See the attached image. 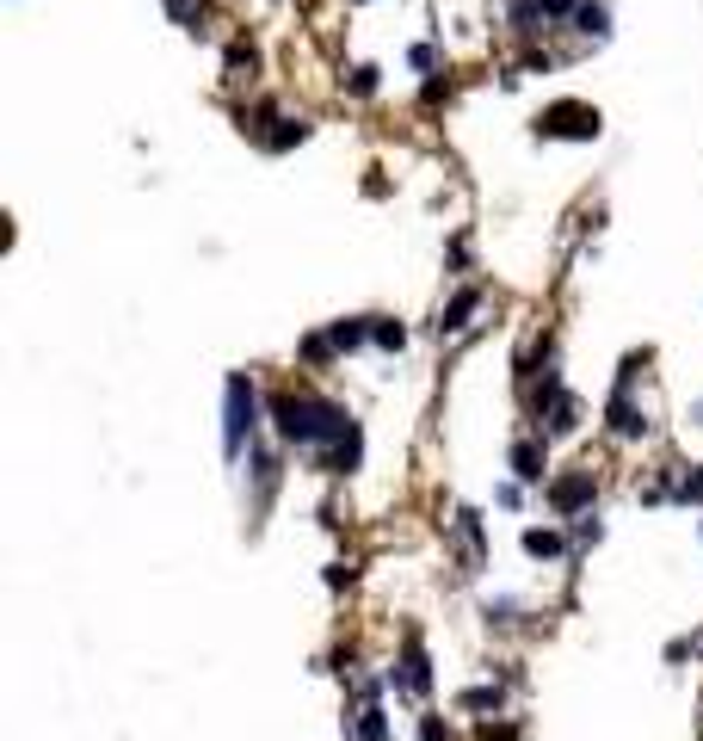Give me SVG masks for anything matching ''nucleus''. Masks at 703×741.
Masks as SVG:
<instances>
[{"instance_id":"obj_1","label":"nucleus","mask_w":703,"mask_h":741,"mask_svg":"<svg viewBox=\"0 0 703 741\" xmlns=\"http://www.w3.org/2000/svg\"><path fill=\"white\" fill-rule=\"evenodd\" d=\"M272 420H278V433H284V445H303V451H315V445H346L352 433H358V420L340 408V402H327V396H315V390H278L272 396Z\"/></svg>"},{"instance_id":"obj_2","label":"nucleus","mask_w":703,"mask_h":741,"mask_svg":"<svg viewBox=\"0 0 703 741\" xmlns=\"http://www.w3.org/2000/svg\"><path fill=\"white\" fill-rule=\"evenodd\" d=\"M253 420H259L253 377L235 371V377H229V408H222V445H229V457H241V445H247V433H253Z\"/></svg>"},{"instance_id":"obj_3","label":"nucleus","mask_w":703,"mask_h":741,"mask_svg":"<svg viewBox=\"0 0 703 741\" xmlns=\"http://www.w3.org/2000/svg\"><path fill=\"white\" fill-rule=\"evenodd\" d=\"M543 136H574V143H586V136H599V112H592L586 99H555L549 112L537 118Z\"/></svg>"},{"instance_id":"obj_4","label":"nucleus","mask_w":703,"mask_h":741,"mask_svg":"<svg viewBox=\"0 0 703 741\" xmlns=\"http://www.w3.org/2000/svg\"><path fill=\"white\" fill-rule=\"evenodd\" d=\"M592 494H599L592 470H568V476H555V482H549V507L562 513V519H574V513H586V507H592Z\"/></svg>"},{"instance_id":"obj_5","label":"nucleus","mask_w":703,"mask_h":741,"mask_svg":"<svg viewBox=\"0 0 703 741\" xmlns=\"http://www.w3.org/2000/svg\"><path fill=\"white\" fill-rule=\"evenodd\" d=\"M401 692H426L432 686V667H426V649H420V630H407V643H401V674H395Z\"/></svg>"},{"instance_id":"obj_6","label":"nucleus","mask_w":703,"mask_h":741,"mask_svg":"<svg viewBox=\"0 0 703 741\" xmlns=\"http://www.w3.org/2000/svg\"><path fill=\"white\" fill-rule=\"evenodd\" d=\"M506 464H512V476H518V482H543V464H549V451H543V439H518Z\"/></svg>"},{"instance_id":"obj_7","label":"nucleus","mask_w":703,"mask_h":741,"mask_svg":"<svg viewBox=\"0 0 703 741\" xmlns=\"http://www.w3.org/2000/svg\"><path fill=\"white\" fill-rule=\"evenodd\" d=\"M475 309H481V291H475V285H469V291H457L451 303H444V315H438V334H463Z\"/></svg>"},{"instance_id":"obj_8","label":"nucleus","mask_w":703,"mask_h":741,"mask_svg":"<svg viewBox=\"0 0 703 741\" xmlns=\"http://www.w3.org/2000/svg\"><path fill=\"white\" fill-rule=\"evenodd\" d=\"M574 25L586 31V38H611V7H605V0H580Z\"/></svg>"},{"instance_id":"obj_9","label":"nucleus","mask_w":703,"mask_h":741,"mask_svg":"<svg viewBox=\"0 0 703 741\" xmlns=\"http://www.w3.org/2000/svg\"><path fill=\"white\" fill-rule=\"evenodd\" d=\"M648 427V420L636 414V402H629V390H617V402H611V433H623V439H636Z\"/></svg>"},{"instance_id":"obj_10","label":"nucleus","mask_w":703,"mask_h":741,"mask_svg":"<svg viewBox=\"0 0 703 741\" xmlns=\"http://www.w3.org/2000/svg\"><path fill=\"white\" fill-rule=\"evenodd\" d=\"M364 322H370V315H346V322H333V328H327L333 352H352V346H364V334H370Z\"/></svg>"},{"instance_id":"obj_11","label":"nucleus","mask_w":703,"mask_h":741,"mask_svg":"<svg viewBox=\"0 0 703 741\" xmlns=\"http://www.w3.org/2000/svg\"><path fill=\"white\" fill-rule=\"evenodd\" d=\"M370 340H377L383 352H401V346H407V328L389 322V315H370Z\"/></svg>"},{"instance_id":"obj_12","label":"nucleus","mask_w":703,"mask_h":741,"mask_svg":"<svg viewBox=\"0 0 703 741\" xmlns=\"http://www.w3.org/2000/svg\"><path fill=\"white\" fill-rule=\"evenodd\" d=\"M358 741H389V717L377 711V704H364V717H358Z\"/></svg>"},{"instance_id":"obj_13","label":"nucleus","mask_w":703,"mask_h":741,"mask_svg":"<svg viewBox=\"0 0 703 741\" xmlns=\"http://www.w3.org/2000/svg\"><path fill=\"white\" fill-rule=\"evenodd\" d=\"M525 550L543 556V562H549V556H562V532H537V525H531V532H525Z\"/></svg>"},{"instance_id":"obj_14","label":"nucleus","mask_w":703,"mask_h":741,"mask_svg":"<svg viewBox=\"0 0 703 741\" xmlns=\"http://www.w3.org/2000/svg\"><path fill=\"white\" fill-rule=\"evenodd\" d=\"M500 704V686H475V692H463V711H494Z\"/></svg>"},{"instance_id":"obj_15","label":"nucleus","mask_w":703,"mask_h":741,"mask_svg":"<svg viewBox=\"0 0 703 741\" xmlns=\"http://www.w3.org/2000/svg\"><path fill=\"white\" fill-rule=\"evenodd\" d=\"M198 7H204V0H167V13H173L179 25H198Z\"/></svg>"},{"instance_id":"obj_16","label":"nucleus","mask_w":703,"mask_h":741,"mask_svg":"<svg viewBox=\"0 0 703 741\" xmlns=\"http://www.w3.org/2000/svg\"><path fill=\"white\" fill-rule=\"evenodd\" d=\"M537 7H543V19H574L580 0H537Z\"/></svg>"},{"instance_id":"obj_17","label":"nucleus","mask_w":703,"mask_h":741,"mask_svg":"<svg viewBox=\"0 0 703 741\" xmlns=\"http://www.w3.org/2000/svg\"><path fill=\"white\" fill-rule=\"evenodd\" d=\"M352 93H377V68H370V62L352 68Z\"/></svg>"},{"instance_id":"obj_18","label":"nucleus","mask_w":703,"mask_h":741,"mask_svg":"<svg viewBox=\"0 0 703 741\" xmlns=\"http://www.w3.org/2000/svg\"><path fill=\"white\" fill-rule=\"evenodd\" d=\"M679 494H685V501H703V464H697V470L679 482Z\"/></svg>"},{"instance_id":"obj_19","label":"nucleus","mask_w":703,"mask_h":741,"mask_svg":"<svg viewBox=\"0 0 703 741\" xmlns=\"http://www.w3.org/2000/svg\"><path fill=\"white\" fill-rule=\"evenodd\" d=\"M420 741H444V723H438V717H426V729H420Z\"/></svg>"}]
</instances>
